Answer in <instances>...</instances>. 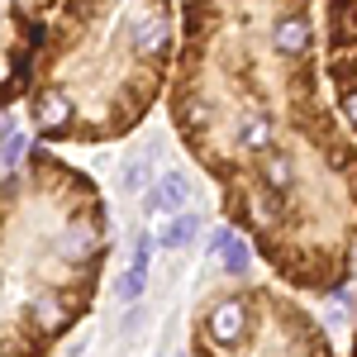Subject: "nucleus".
Masks as SVG:
<instances>
[{
	"mask_svg": "<svg viewBox=\"0 0 357 357\" xmlns=\"http://www.w3.org/2000/svg\"><path fill=\"white\" fill-rule=\"evenodd\" d=\"M167 114L224 220L296 296L357 276V143L319 72V0H181Z\"/></svg>",
	"mask_w": 357,
	"mask_h": 357,
	"instance_id": "1",
	"label": "nucleus"
},
{
	"mask_svg": "<svg viewBox=\"0 0 357 357\" xmlns=\"http://www.w3.org/2000/svg\"><path fill=\"white\" fill-rule=\"evenodd\" d=\"M110 248L100 186L33 138L0 172V357H53L91 314Z\"/></svg>",
	"mask_w": 357,
	"mask_h": 357,
	"instance_id": "2",
	"label": "nucleus"
},
{
	"mask_svg": "<svg viewBox=\"0 0 357 357\" xmlns=\"http://www.w3.org/2000/svg\"><path fill=\"white\" fill-rule=\"evenodd\" d=\"M176 38V0H62L24 86L33 138L48 148L129 138L167 100Z\"/></svg>",
	"mask_w": 357,
	"mask_h": 357,
	"instance_id": "3",
	"label": "nucleus"
},
{
	"mask_svg": "<svg viewBox=\"0 0 357 357\" xmlns=\"http://www.w3.org/2000/svg\"><path fill=\"white\" fill-rule=\"evenodd\" d=\"M191 357H333L324 324L276 281H234L191 319Z\"/></svg>",
	"mask_w": 357,
	"mask_h": 357,
	"instance_id": "4",
	"label": "nucleus"
},
{
	"mask_svg": "<svg viewBox=\"0 0 357 357\" xmlns=\"http://www.w3.org/2000/svg\"><path fill=\"white\" fill-rule=\"evenodd\" d=\"M57 5L62 0H0V110L24 100L38 38Z\"/></svg>",
	"mask_w": 357,
	"mask_h": 357,
	"instance_id": "5",
	"label": "nucleus"
},
{
	"mask_svg": "<svg viewBox=\"0 0 357 357\" xmlns=\"http://www.w3.org/2000/svg\"><path fill=\"white\" fill-rule=\"evenodd\" d=\"M186 205H191V176L186 172H167V176L143 186V215L148 220L153 215H181Z\"/></svg>",
	"mask_w": 357,
	"mask_h": 357,
	"instance_id": "6",
	"label": "nucleus"
},
{
	"mask_svg": "<svg viewBox=\"0 0 357 357\" xmlns=\"http://www.w3.org/2000/svg\"><path fill=\"white\" fill-rule=\"evenodd\" d=\"M210 248H215V257H220V267L229 272V281H248V272H252V243H248L243 234L234 229V224H224V229H215V238H210Z\"/></svg>",
	"mask_w": 357,
	"mask_h": 357,
	"instance_id": "7",
	"label": "nucleus"
},
{
	"mask_svg": "<svg viewBox=\"0 0 357 357\" xmlns=\"http://www.w3.org/2000/svg\"><path fill=\"white\" fill-rule=\"evenodd\" d=\"M24 134H20V124H15V114L0 110V172H15V167L24 162Z\"/></svg>",
	"mask_w": 357,
	"mask_h": 357,
	"instance_id": "8",
	"label": "nucleus"
},
{
	"mask_svg": "<svg viewBox=\"0 0 357 357\" xmlns=\"http://www.w3.org/2000/svg\"><path fill=\"white\" fill-rule=\"evenodd\" d=\"M195 238H200V215H195V210H181V215H172V224L162 229L158 243L162 248H186V243H195Z\"/></svg>",
	"mask_w": 357,
	"mask_h": 357,
	"instance_id": "9",
	"label": "nucleus"
},
{
	"mask_svg": "<svg viewBox=\"0 0 357 357\" xmlns=\"http://www.w3.org/2000/svg\"><path fill=\"white\" fill-rule=\"evenodd\" d=\"M148 291V267H129V272L114 276V301L119 305H138Z\"/></svg>",
	"mask_w": 357,
	"mask_h": 357,
	"instance_id": "10",
	"label": "nucleus"
},
{
	"mask_svg": "<svg viewBox=\"0 0 357 357\" xmlns=\"http://www.w3.org/2000/svg\"><path fill=\"white\" fill-rule=\"evenodd\" d=\"M129 267H153V243H148L143 229L134 234V262H129Z\"/></svg>",
	"mask_w": 357,
	"mask_h": 357,
	"instance_id": "11",
	"label": "nucleus"
},
{
	"mask_svg": "<svg viewBox=\"0 0 357 357\" xmlns=\"http://www.w3.org/2000/svg\"><path fill=\"white\" fill-rule=\"evenodd\" d=\"M138 324H143V310H138V305H129V314H124V324H119V333L129 338V333H138Z\"/></svg>",
	"mask_w": 357,
	"mask_h": 357,
	"instance_id": "12",
	"label": "nucleus"
},
{
	"mask_svg": "<svg viewBox=\"0 0 357 357\" xmlns=\"http://www.w3.org/2000/svg\"><path fill=\"white\" fill-rule=\"evenodd\" d=\"M348 357H357V333H353V353H348Z\"/></svg>",
	"mask_w": 357,
	"mask_h": 357,
	"instance_id": "13",
	"label": "nucleus"
},
{
	"mask_svg": "<svg viewBox=\"0 0 357 357\" xmlns=\"http://www.w3.org/2000/svg\"><path fill=\"white\" fill-rule=\"evenodd\" d=\"M162 357H181V353H162Z\"/></svg>",
	"mask_w": 357,
	"mask_h": 357,
	"instance_id": "14",
	"label": "nucleus"
}]
</instances>
